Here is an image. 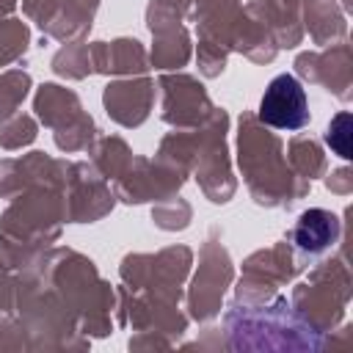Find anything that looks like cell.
<instances>
[{"instance_id": "6da1fadb", "label": "cell", "mask_w": 353, "mask_h": 353, "mask_svg": "<svg viewBox=\"0 0 353 353\" xmlns=\"http://www.w3.org/2000/svg\"><path fill=\"white\" fill-rule=\"evenodd\" d=\"M256 113H259V121L273 130H284V132L303 130L309 124V99L301 80L287 72L276 74L268 83Z\"/></svg>"}, {"instance_id": "7a4b0ae2", "label": "cell", "mask_w": 353, "mask_h": 353, "mask_svg": "<svg viewBox=\"0 0 353 353\" xmlns=\"http://www.w3.org/2000/svg\"><path fill=\"white\" fill-rule=\"evenodd\" d=\"M339 234H342L339 218L331 210L314 207V210L301 212V218L295 221V226L290 232V240L301 259H317L336 245Z\"/></svg>"}, {"instance_id": "3957f363", "label": "cell", "mask_w": 353, "mask_h": 353, "mask_svg": "<svg viewBox=\"0 0 353 353\" xmlns=\"http://www.w3.org/2000/svg\"><path fill=\"white\" fill-rule=\"evenodd\" d=\"M325 143H328L342 160L350 157V113H347V110H342V113H336V116L331 119V127H328V132H325Z\"/></svg>"}]
</instances>
